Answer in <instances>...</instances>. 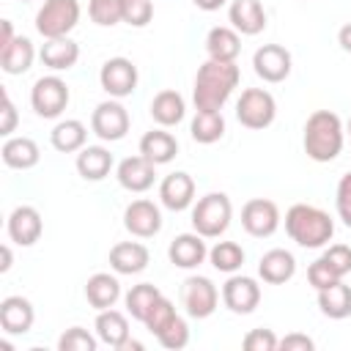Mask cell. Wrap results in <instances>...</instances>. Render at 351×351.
Here are the masks:
<instances>
[{
    "label": "cell",
    "mask_w": 351,
    "mask_h": 351,
    "mask_svg": "<svg viewBox=\"0 0 351 351\" xmlns=\"http://www.w3.org/2000/svg\"><path fill=\"white\" fill-rule=\"evenodd\" d=\"M49 140H52V148H55V151H60V154H74V151H82V148H85L88 129H85L82 121L69 118V121L55 123V129L49 132Z\"/></svg>",
    "instance_id": "cell-33"
},
{
    "label": "cell",
    "mask_w": 351,
    "mask_h": 351,
    "mask_svg": "<svg viewBox=\"0 0 351 351\" xmlns=\"http://www.w3.org/2000/svg\"><path fill=\"white\" fill-rule=\"evenodd\" d=\"M30 104L41 118H58L69 104V85L60 77H41L30 90Z\"/></svg>",
    "instance_id": "cell-7"
},
{
    "label": "cell",
    "mask_w": 351,
    "mask_h": 351,
    "mask_svg": "<svg viewBox=\"0 0 351 351\" xmlns=\"http://www.w3.org/2000/svg\"><path fill=\"white\" fill-rule=\"evenodd\" d=\"M123 22L132 27H145L154 16V3L151 0H121Z\"/></svg>",
    "instance_id": "cell-41"
},
{
    "label": "cell",
    "mask_w": 351,
    "mask_h": 351,
    "mask_svg": "<svg viewBox=\"0 0 351 351\" xmlns=\"http://www.w3.org/2000/svg\"><path fill=\"white\" fill-rule=\"evenodd\" d=\"M151 261V252L140 241H118L110 250V266L115 274H140Z\"/></svg>",
    "instance_id": "cell-21"
},
{
    "label": "cell",
    "mask_w": 351,
    "mask_h": 351,
    "mask_svg": "<svg viewBox=\"0 0 351 351\" xmlns=\"http://www.w3.org/2000/svg\"><path fill=\"white\" fill-rule=\"evenodd\" d=\"M38 55H41V63L49 66L52 71H66V69H71L80 60V47L69 36H63V38H47L41 44V52Z\"/></svg>",
    "instance_id": "cell-25"
},
{
    "label": "cell",
    "mask_w": 351,
    "mask_h": 351,
    "mask_svg": "<svg viewBox=\"0 0 351 351\" xmlns=\"http://www.w3.org/2000/svg\"><path fill=\"white\" fill-rule=\"evenodd\" d=\"M0 134L3 137H11V132L16 129V121H19V115H16V107H14V101H11V96L8 93H3V110H0Z\"/></svg>",
    "instance_id": "cell-46"
},
{
    "label": "cell",
    "mask_w": 351,
    "mask_h": 351,
    "mask_svg": "<svg viewBox=\"0 0 351 351\" xmlns=\"http://www.w3.org/2000/svg\"><path fill=\"white\" fill-rule=\"evenodd\" d=\"M241 228L255 236V239H266L280 228V208L274 200L266 197H252L244 203L241 208Z\"/></svg>",
    "instance_id": "cell-10"
},
{
    "label": "cell",
    "mask_w": 351,
    "mask_h": 351,
    "mask_svg": "<svg viewBox=\"0 0 351 351\" xmlns=\"http://www.w3.org/2000/svg\"><path fill=\"white\" fill-rule=\"evenodd\" d=\"M285 233L299 247L315 250V247L329 244V239L335 236V222L324 208L310 206V203H296L285 211Z\"/></svg>",
    "instance_id": "cell-2"
},
{
    "label": "cell",
    "mask_w": 351,
    "mask_h": 351,
    "mask_svg": "<svg viewBox=\"0 0 351 351\" xmlns=\"http://www.w3.org/2000/svg\"><path fill=\"white\" fill-rule=\"evenodd\" d=\"M58 348L60 351H96V337L82 326H71L60 335Z\"/></svg>",
    "instance_id": "cell-40"
},
{
    "label": "cell",
    "mask_w": 351,
    "mask_h": 351,
    "mask_svg": "<svg viewBox=\"0 0 351 351\" xmlns=\"http://www.w3.org/2000/svg\"><path fill=\"white\" fill-rule=\"evenodd\" d=\"M321 258L329 263V269H332L340 280L351 271V247H348V244H332L329 250H324Z\"/></svg>",
    "instance_id": "cell-42"
},
{
    "label": "cell",
    "mask_w": 351,
    "mask_h": 351,
    "mask_svg": "<svg viewBox=\"0 0 351 351\" xmlns=\"http://www.w3.org/2000/svg\"><path fill=\"white\" fill-rule=\"evenodd\" d=\"M335 206H337V217L343 219V225L351 228V173H346V176L337 181Z\"/></svg>",
    "instance_id": "cell-45"
},
{
    "label": "cell",
    "mask_w": 351,
    "mask_h": 351,
    "mask_svg": "<svg viewBox=\"0 0 351 351\" xmlns=\"http://www.w3.org/2000/svg\"><path fill=\"white\" fill-rule=\"evenodd\" d=\"M36 321V310L25 296H5L0 302V326L5 335H25Z\"/></svg>",
    "instance_id": "cell-19"
},
{
    "label": "cell",
    "mask_w": 351,
    "mask_h": 351,
    "mask_svg": "<svg viewBox=\"0 0 351 351\" xmlns=\"http://www.w3.org/2000/svg\"><path fill=\"white\" fill-rule=\"evenodd\" d=\"M99 82L112 99L132 96V90L137 88V66L129 58H110L99 71Z\"/></svg>",
    "instance_id": "cell-11"
},
{
    "label": "cell",
    "mask_w": 351,
    "mask_h": 351,
    "mask_svg": "<svg viewBox=\"0 0 351 351\" xmlns=\"http://www.w3.org/2000/svg\"><path fill=\"white\" fill-rule=\"evenodd\" d=\"M14 38H16V36H14V25H11V19H3V22H0V49L8 47Z\"/></svg>",
    "instance_id": "cell-48"
},
{
    "label": "cell",
    "mask_w": 351,
    "mask_h": 351,
    "mask_svg": "<svg viewBox=\"0 0 351 351\" xmlns=\"http://www.w3.org/2000/svg\"><path fill=\"white\" fill-rule=\"evenodd\" d=\"M90 129L99 140H107V143H115L121 137H126L129 132V112L121 101H101L96 104L93 115H90Z\"/></svg>",
    "instance_id": "cell-9"
},
{
    "label": "cell",
    "mask_w": 351,
    "mask_h": 351,
    "mask_svg": "<svg viewBox=\"0 0 351 351\" xmlns=\"http://www.w3.org/2000/svg\"><path fill=\"white\" fill-rule=\"evenodd\" d=\"M121 351H143V343H137V340H132V337H129V340L123 343V348H121Z\"/></svg>",
    "instance_id": "cell-52"
},
{
    "label": "cell",
    "mask_w": 351,
    "mask_h": 351,
    "mask_svg": "<svg viewBox=\"0 0 351 351\" xmlns=\"http://www.w3.org/2000/svg\"><path fill=\"white\" fill-rule=\"evenodd\" d=\"M140 154L154 165H167L178 154V140L165 129H151L140 137Z\"/></svg>",
    "instance_id": "cell-26"
},
{
    "label": "cell",
    "mask_w": 351,
    "mask_h": 351,
    "mask_svg": "<svg viewBox=\"0 0 351 351\" xmlns=\"http://www.w3.org/2000/svg\"><path fill=\"white\" fill-rule=\"evenodd\" d=\"M112 170V154L101 145H85L77 154V173L85 181H101Z\"/></svg>",
    "instance_id": "cell-29"
},
{
    "label": "cell",
    "mask_w": 351,
    "mask_h": 351,
    "mask_svg": "<svg viewBox=\"0 0 351 351\" xmlns=\"http://www.w3.org/2000/svg\"><path fill=\"white\" fill-rule=\"evenodd\" d=\"M277 348H282V351H313V348H315V343H313L307 335L291 332V335H285V337L277 343Z\"/></svg>",
    "instance_id": "cell-47"
},
{
    "label": "cell",
    "mask_w": 351,
    "mask_h": 351,
    "mask_svg": "<svg viewBox=\"0 0 351 351\" xmlns=\"http://www.w3.org/2000/svg\"><path fill=\"white\" fill-rule=\"evenodd\" d=\"M258 274L269 285H282V282H288L296 274V258L288 250H280V247L269 250L258 261Z\"/></svg>",
    "instance_id": "cell-22"
},
{
    "label": "cell",
    "mask_w": 351,
    "mask_h": 351,
    "mask_svg": "<svg viewBox=\"0 0 351 351\" xmlns=\"http://www.w3.org/2000/svg\"><path fill=\"white\" fill-rule=\"evenodd\" d=\"M277 335L271 329H250L241 340V346L247 351H277Z\"/></svg>",
    "instance_id": "cell-43"
},
{
    "label": "cell",
    "mask_w": 351,
    "mask_h": 351,
    "mask_svg": "<svg viewBox=\"0 0 351 351\" xmlns=\"http://www.w3.org/2000/svg\"><path fill=\"white\" fill-rule=\"evenodd\" d=\"M123 228L137 236V239H151L162 230V214L159 206H154L151 200H132L123 211Z\"/></svg>",
    "instance_id": "cell-14"
},
{
    "label": "cell",
    "mask_w": 351,
    "mask_h": 351,
    "mask_svg": "<svg viewBox=\"0 0 351 351\" xmlns=\"http://www.w3.org/2000/svg\"><path fill=\"white\" fill-rule=\"evenodd\" d=\"M159 200H162V206L170 208V211H184V208H189L192 200H195V181H192V176L184 173V170L165 176L162 184H159Z\"/></svg>",
    "instance_id": "cell-16"
},
{
    "label": "cell",
    "mask_w": 351,
    "mask_h": 351,
    "mask_svg": "<svg viewBox=\"0 0 351 351\" xmlns=\"http://www.w3.org/2000/svg\"><path fill=\"white\" fill-rule=\"evenodd\" d=\"M85 299L93 310H107L121 299V282L118 277L107 274V271H96L93 277H88L85 282Z\"/></svg>",
    "instance_id": "cell-23"
},
{
    "label": "cell",
    "mask_w": 351,
    "mask_h": 351,
    "mask_svg": "<svg viewBox=\"0 0 351 351\" xmlns=\"http://www.w3.org/2000/svg\"><path fill=\"white\" fill-rule=\"evenodd\" d=\"M33 58H36L33 41L25 36H16L8 47L0 49V69L5 74H25L33 66Z\"/></svg>",
    "instance_id": "cell-32"
},
{
    "label": "cell",
    "mask_w": 351,
    "mask_h": 351,
    "mask_svg": "<svg viewBox=\"0 0 351 351\" xmlns=\"http://www.w3.org/2000/svg\"><path fill=\"white\" fill-rule=\"evenodd\" d=\"M208 261L217 271H225V274H233L241 269L244 263V250L241 244L236 241H217L211 250H208Z\"/></svg>",
    "instance_id": "cell-36"
},
{
    "label": "cell",
    "mask_w": 351,
    "mask_h": 351,
    "mask_svg": "<svg viewBox=\"0 0 351 351\" xmlns=\"http://www.w3.org/2000/svg\"><path fill=\"white\" fill-rule=\"evenodd\" d=\"M181 302L192 318H208L219 304V291L208 277H186L181 285Z\"/></svg>",
    "instance_id": "cell-8"
},
{
    "label": "cell",
    "mask_w": 351,
    "mask_h": 351,
    "mask_svg": "<svg viewBox=\"0 0 351 351\" xmlns=\"http://www.w3.org/2000/svg\"><path fill=\"white\" fill-rule=\"evenodd\" d=\"M189 134L195 143L200 145H211L225 134V118L222 112H211V110H197L192 123H189Z\"/></svg>",
    "instance_id": "cell-34"
},
{
    "label": "cell",
    "mask_w": 351,
    "mask_h": 351,
    "mask_svg": "<svg viewBox=\"0 0 351 351\" xmlns=\"http://www.w3.org/2000/svg\"><path fill=\"white\" fill-rule=\"evenodd\" d=\"M222 302L230 313H239V315H247L258 307L261 302V285L252 280V277H244V274H230L222 285Z\"/></svg>",
    "instance_id": "cell-12"
},
{
    "label": "cell",
    "mask_w": 351,
    "mask_h": 351,
    "mask_svg": "<svg viewBox=\"0 0 351 351\" xmlns=\"http://www.w3.org/2000/svg\"><path fill=\"white\" fill-rule=\"evenodd\" d=\"M200 11H217V8H222L225 5V0H192Z\"/></svg>",
    "instance_id": "cell-50"
},
{
    "label": "cell",
    "mask_w": 351,
    "mask_h": 351,
    "mask_svg": "<svg viewBox=\"0 0 351 351\" xmlns=\"http://www.w3.org/2000/svg\"><path fill=\"white\" fill-rule=\"evenodd\" d=\"M228 19L241 36H258L266 27V11L261 0H233L228 8Z\"/></svg>",
    "instance_id": "cell-20"
},
{
    "label": "cell",
    "mask_w": 351,
    "mask_h": 351,
    "mask_svg": "<svg viewBox=\"0 0 351 351\" xmlns=\"http://www.w3.org/2000/svg\"><path fill=\"white\" fill-rule=\"evenodd\" d=\"M41 230H44V222H41V214L33 208V206H16L8 217V239L19 247H30L41 239Z\"/></svg>",
    "instance_id": "cell-17"
},
{
    "label": "cell",
    "mask_w": 351,
    "mask_h": 351,
    "mask_svg": "<svg viewBox=\"0 0 351 351\" xmlns=\"http://www.w3.org/2000/svg\"><path fill=\"white\" fill-rule=\"evenodd\" d=\"M348 132H351V118H348Z\"/></svg>",
    "instance_id": "cell-53"
},
{
    "label": "cell",
    "mask_w": 351,
    "mask_h": 351,
    "mask_svg": "<svg viewBox=\"0 0 351 351\" xmlns=\"http://www.w3.org/2000/svg\"><path fill=\"white\" fill-rule=\"evenodd\" d=\"M252 69L263 82H282L291 74V52L280 44H263L252 55Z\"/></svg>",
    "instance_id": "cell-13"
},
{
    "label": "cell",
    "mask_w": 351,
    "mask_h": 351,
    "mask_svg": "<svg viewBox=\"0 0 351 351\" xmlns=\"http://www.w3.org/2000/svg\"><path fill=\"white\" fill-rule=\"evenodd\" d=\"M337 44H340L346 52H351V22H346V25L337 30Z\"/></svg>",
    "instance_id": "cell-49"
},
{
    "label": "cell",
    "mask_w": 351,
    "mask_h": 351,
    "mask_svg": "<svg viewBox=\"0 0 351 351\" xmlns=\"http://www.w3.org/2000/svg\"><path fill=\"white\" fill-rule=\"evenodd\" d=\"M277 115V101L269 90L263 88H247L241 90L239 101H236V118L241 126L247 129H266L274 123Z\"/></svg>",
    "instance_id": "cell-6"
},
{
    "label": "cell",
    "mask_w": 351,
    "mask_h": 351,
    "mask_svg": "<svg viewBox=\"0 0 351 351\" xmlns=\"http://www.w3.org/2000/svg\"><path fill=\"white\" fill-rule=\"evenodd\" d=\"M156 340H159L162 348H170V351L184 348V346L189 343V326H186V321H184L181 315H176V318L156 335Z\"/></svg>",
    "instance_id": "cell-38"
},
{
    "label": "cell",
    "mask_w": 351,
    "mask_h": 351,
    "mask_svg": "<svg viewBox=\"0 0 351 351\" xmlns=\"http://www.w3.org/2000/svg\"><path fill=\"white\" fill-rule=\"evenodd\" d=\"M206 52L211 60H225V63H233L241 52V38L233 27H211L208 36H206Z\"/></svg>",
    "instance_id": "cell-28"
},
{
    "label": "cell",
    "mask_w": 351,
    "mask_h": 351,
    "mask_svg": "<svg viewBox=\"0 0 351 351\" xmlns=\"http://www.w3.org/2000/svg\"><path fill=\"white\" fill-rule=\"evenodd\" d=\"M304 154L313 162H332L343 151V123L329 110H315L304 123Z\"/></svg>",
    "instance_id": "cell-3"
},
{
    "label": "cell",
    "mask_w": 351,
    "mask_h": 351,
    "mask_svg": "<svg viewBox=\"0 0 351 351\" xmlns=\"http://www.w3.org/2000/svg\"><path fill=\"white\" fill-rule=\"evenodd\" d=\"M318 307L324 315L340 321V318H348L351 315V285H346L343 280L326 285L318 291Z\"/></svg>",
    "instance_id": "cell-31"
},
{
    "label": "cell",
    "mask_w": 351,
    "mask_h": 351,
    "mask_svg": "<svg viewBox=\"0 0 351 351\" xmlns=\"http://www.w3.org/2000/svg\"><path fill=\"white\" fill-rule=\"evenodd\" d=\"M0 156L14 170H30L38 165L41 151H38L36 140H30V137H8L0 148Z\"/></svg>",
    "instance_id": "cell-27"
},
{
    "label": "cell",
    "mask_w": 351,
    "mask_h": 351,
    "mask_svg": "<svg viewBox=\"0 0 351 351\" xmlns=\"http://www.w3.org/2000/svg\"><path fill=\"white\" fill-rule=\"evenodd\" d=\"M159 296H162V291H159L156 285H151V282L132 285V291L126 293V313H129L134 321H145Z\"/></svg>",
    "instance_id": "cell-35"
},
{
    "label": "cell",
    "mask_w": 351,
    "mask_h": 351,
    "mask_svg": "<svg viewBox=\"0 0 351 351\" xmlns=\"http://www.w3.org/2000/svg\"><path fill=\"white\" fill-rule=\"evenodd\" d=\"M96 337L110 346V348H123V343L129 340V321L123 313L107 307V310H99L96 315Z\"/></svg>",
    "instance_id": "cell-24"
},
{
    "label": "cell",
    "mask_w": 351,
    "mask_h": 351,
    "mask_svg": "<svg viewBox=\"0 0 351 351\" xmlns=\"http://www.w3.org/2000/svg\"><path fill=\"white\" fill-rule=\"evenodd\" d=\"M167 258L178 269H195L208 258V250H206V241L200 233H181L170 241Z\"/></svg>",
    "instance_id": "cell-18"
},
{
    "label": "cell",
    "mask_w": 351,
    "mask_h": 351,
    "mask_svg": "<svg viewBox=\"0 0 351 351\" xmlns=\"http://www.w3.org/2000/svg\"><path fill=\"white\" fill-rule=\"evenodd\" d=\"M239 66L236 60L233 63H225V60H206L200 69H197V77H195V90H192V101H195V110H211V112H219L225 107V101L230 99L233 88L239 85Z\"/></svg>",
    "instance_id": "cell-1"
},
{
    "label": "cell",
    "mask_w": 351,
    "mask_h": 351,
    "mask_svg": "<svg viewBox=\"0 0 351 351\" xmlns=\"http://www.w3.org/2000/svg\"><path fill=\"white\" fill-rule=\"evenodd\" d=\"M80 22V3L77 0H44L36 14V30L44 38H63Z\"/></svg>",
    "instance_id": "cell-5"
},
{
    "label": "cell",
    "mask_w": 351,
    "mask_h": 351,
    "mask_svg": "<svg viewBox=\"0 0 351 351\" xmlns=\"http://www.w3.org/2000/svg\"><path fill=\"white\" fill-rule=\"evenodd\" d=\"M230 217H233L230 197L225 192H208L192 208V228L203 239H217L228 230Z\"/></svg>",
    "instance_id": "cell-4"
},
{
    "label": "cell",
    "mask_w": 351,
    "mask_h": 351,
    "mask_svg": "<svg viewBox=\"0 0 351 351\" xmlns=\"http://www.w3.org/2000/svg\"><path fill=\"white\" fill-rule=\"evenodd\" d=\"M176 315H178V313H176L173 302H170V299H165V296H159V299H156V304L151 307V313H148V318H145L143 324H145V326H148V332L156 337V335H159V332H162V329H165Z\"/></svg>",
    "instance_id": "cell-39"
},
{
    "label": "cell",
    "mask_w": 351,
    "mask_h": 351,
    "mask_svg": "<svg viewBox=\"0 0 351 351\" xmlns=\"http://www.w3.org/2000/svg\"><path fill=\"white\" fill-rule=\"evenodd\" d=\"M184 112H186V104H184V96L178 90H159L151 101V118L165 129L181 123Z\"/></svg>",
    "instance_id": "cell-30"
},
{
    "label": "cell",
    "mask_w": 351,
    "mask_h": 351,
    "mask_svg": "<svg viewBox=\"0 0 351 351\" xmlns=\"http://www.w3.org/2000/svg\"><path fill=\"white\" fill-rule=\"evenodd\" d=\"M0 258H3L0 271H8V269H11V261H14V258H11V247H8V244H3V247H0Z\"/></svg>",
    "instance_id": "cell-51"
},
{
    "label": "cell",
    "mask_w": 351,
    "mask_h": 351,
    "mask_svg": "<svg viewBox=\"0 0 351 351\" xmlns=\"http://www.w3.org/2000/svg\"><path fill=\"white\" fill-rule=\"evenodd\" d=\"M88 16L101 27H112V25L123 22L121 0H90L88 3Z\"/></svg>",
    "instance_id": "cell-37"
},
{
    "label": "cell",
    "mask_w": 351,
    "mask_h": 351,
    "mask_svg": "<svg viewBox=\"0 0 351 351\" xmlns=\"http://www.w3.org/2000/svg\"><path fill=\"white\" fill-rule=\"evenodd\" d=\"M115 178L123 189L129 192H145L154 186V178H156V165L151 159H145L143 154L137 156H126L118 170H115Z\"/></svg>",
    "instance_id": "cell-15"
},
{
    "label": "cell",
    "mask_w": 351,
    "mask_h": 351,
    "mask_svg": "<svg viewBox=\"0 0 351 351\" xmlns=\"http://www.w3.org/2000/svg\"><path fill=\"white\" fill-rule=\"evenodd\" d=\"M340 277L329 269V263L324 261V258H318V261H313L310 266H307V282L315 288V291H321V288H326V285H332V282H337Z\"/></svg>",
    "instance_id": "cell-44"
}]
</instances>
